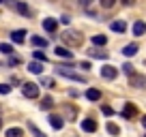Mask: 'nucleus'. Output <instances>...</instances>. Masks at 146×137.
Wrapping results in <instances>:
<instances>
[{"instance_id": "f704fd0d", "label": "nucleus", "mask_w": 146, "mask_h": 137, "mask_svg": "<svg viewBox=\"0 0 146 137\" xmlns=\"http://www.w3.org/2000/svg\"><path fill=\"white\" fill-rule=\"evenodd\" d=\"M80 67H82L84 71H88V68H90V64H88V62H80Z\"/></svg>"}, {"instance_id": "c756f323", "label": "nucleus", "mask_w": 146, "mask_h": 137, "mask_svg": "<svg viewBox=\"0 0 146 137\" xmlns=\"http://www.w3.org/2000/svg\"><path fill=\"white\" fill-rule=\"evenodd\" d=\"M9 92H11L9 84H0V94H9Z\"/></svg>"}, {"instance_id": "0eeeda50", "label": "nucleus", "mask_w": 146, "mask_h": 137, "mask_svg": "<svg viewBox=\"0 0 146 137\" xmlns=\"http://www.w3.org/2000/svg\"><path fill=\"white\" fill-rule=\"evenodd\" d=\"M43 28H45L47 32H56L58 30V22H56L54 17H47V19H43Z\"/></svg>"}, {"instance_id": "f8f14e48", "label": "nucleus", "mask_w": 146, "mask_h": 137, "mask_svg": "<svg viewBox=\"0 0 146 137\" xmlns=\"http://www.w3.org/2000/svg\"><path fill=\"white\" fill-rule=\"evenodd\" d=\"M131 86L133 88H144L146 86V77L144 75H131Z\"/></svg>"}, {"instance_id": "aec40b11", "label": "nucleus", "mask_w": 146, "mask_h": 137, "mask_svg": "<svg viewBox=\"0 0 146 137\" xmlns=\"http://www.w3.org/2000/svg\"><path fill=\"white\" fill-rule=\"evenodd\" d=\"M30 41H32V45H35V47H41V49H45V47H47V41H45V39H41V37H32Z\"/></svg>"}, {"instance_id": "b1692460", "label": "nucleus", "mask_w": 146, "mask_h": 137, "mask_svg": "<svg viewBox=\"0 0 146 137\" xmlns=\"http://www.w3.org/2000/svg\"><path fill=\"white\" fill-rule=\"evenodd\" d=\"M0 51L7 56H13V45H9V43H0Z\"/></svg>"}, {"instance_id": "9d476101", "label": "nucleus", "mask_w": 146, "mask_h": 137, "mask_svg": "<svg viewBox=\"0 0 146 137\" xmlns=\"http://www.w3.org/2000/svg\"><path fill=\"white\" fill-rule=\"evenodd\" d=\"M144 32H146V24L142 22V19H137V22L133 24V34H135V37H144Z\"/></svg>"}, {"instance_id": "7ed1b4c3", "label": "nucleus", "mask_w": 146, "mask_h": 137, "mask_svg": "<svg viewBox=\"0 0 146 137\" xmlns=\"http://www.w3.org/2000/svg\"><path fill=\"white\" fill-rule=\"evenodd\" d=\"M22 94L26 96V99H36L39 96V86L32 82H24L22 84Z\"/></svg>"}, {"instance_id": "4be33fe9", "label": "nucleus", "mask_w": 146, "mask_h": 137, "mask_svg": "<svg viewBox=\"0 0 146 137\" xmlns=\"http://www.w3.org/2000/svg\"><path fill=\"white\" fill-rule=\"evenodd\" d=\"M88 54H90V58H97V60H105V58H108V54L101 51V49H90Z\"/></svg>"}, {"instance_id": "f3484780", "label": "nucleus", "mask_w": 146, "mask_h": 137, "mask_svg": "<svg viewBox=\"0 0 146 137\" xmlns=\"http://www.w3.org/2000/svg\"><path fill=\"white\" fill-rule=\"evenodd\" d=\"M123 116L125 118H133V116H135V105H133V103H127V105L123 107Z\"/></svg>"}, {"instance_id": "1a4fd4ad", "label": "nucleus", "mask_w": 146, "mask_h": 137, "mask_svg": "<svg viewBox=\"0 0 146 137\" xmlns=\"http://www.w3.org/2000/svg\"><path fill=\"white\" fill-rule=\"evenodd\" d=\"M82 128H84L86 133H95V131H97V122H95L92 118H86V120H82Z\"/></svg>"}, {"instance_id": "2f4dec72", "label": "nucleus", "mask_w": 146, "mask_h": 137, "mask_svg": "<svg viewBox=\"0 0 146 137\" xmlns=\"http://www.w3.org/2000/svg\"><path fill=\"white\" fill-rule=\"evenodd\" d=\"M78 2H80V7H84V9H90V5L95 0H78Z\"/></svg>"}, {"instance_id": "c85d7f7f", "label": "nucleus", "mask_w": 146, "mask_h": 137, "mask_svg": "<svg viewBox=\"0 0 146 137\" xmlns=\"http://www.w3.org/2000/svg\"><path fill=\"white\" fill-rule=\"evenodd\" d=\"M35 60H41V62H45V60H47V56L43 54L41 49H36V51H35Z\"/></svg>"}, {"instance_id": "72a5a7b5", "label": "nucleus", "mask_w": 146, "mask_h": 137, "mask_svg": "<svg viewBox=\"0 0 146 137\" xmlns=\"http://www.w3.org/2000/svg\"><path fill=\"white\" fill-rule=\"evenodd\" d=\"M123 5L125 7H133V5H135V0H123Z\"/></svg>"}, {"instance_id": "20e7f679", "label": "nucleus", "mask_w": 146, "mask_h": 137, "mask_svg": "<svg viewBox=\"0 0 146 137\" xmlns=\"http://www.w3.org/2000/svg\"><path fill=\"white\" fill-rule=\"evenodd\" d=\"M7 2H9V5L13 7L15 11H17V13H22L24 17H30V15H32V13H30V9H28L24 2H15V0H7Z\"/></svg>"}, {"instance_id": "6e6552de", "label": "nucleus", "mask_w": 146, "mask_h": 137, "mask_svg": "<svg viewBox=\"0 0 146 137\" xmlns=\"http://www.w3.org/2000/svg\"><path fill=\"white\" fill-rule=\"evenodd\" d=\"M28 71H30V73H35V75H41V73H43V62H41V60L30 62V64H28Z\"/></svg>"}, {"instance_id": "cd10ccee", "label": "nucleus", "mask_w": 146, "mask_h": 137, "mask_svg": "<svg viewBox=\"0 0 146 137\" xmlns=\"http://www.w3.org/2000/svg\"><path fill=\"white\" fill-rule=\"evenodd\" d=\"M101 2V7H103V9H112V7L116 5V0H99Z\"/></svg>"}, {"instance_id": "9b49d317", "label": "nucleus", "mask_w": 146, "mask_h": 137, "mask_svg": "<svg viewBox=\"0 0 146 137\" xmlns=\"http://www.w3.org/2000/svg\"><path fill=\"white\" fill-rule=\"evenodd\" d=\"M135 54H137V45L135 43H129V45L123 47V56L125 58H131V56H135Z\"/></svg>"}, {"instance_id": "2eb2a0df", "label": "nucleus", "mask_w": 146, "mask_h": 137, "mask_svg": "<svg viewBox=\"0 0 146 137\" xmlns=\"http://www.w3.org/2000/svg\"><path fill=\"white\" fill-rule=\"evenodd\" d=\"M54 51H56V56H58V58H64V60H71V58H73V54L67 49V47H56Z\"/></svg>"}, {"instance_id": "c9c22d12", "label": "nucleus", "mask_w": 146, "mask_h": 137, "mask_svg": "<svg viewBox=\"0 0 146 137\" xmlns=\"http://www.w3.org/2000/svg\"><path fill=\"white\" fill-rule=\"evenodd\" d=\"M142 126L146 128V116H144V118H142Z\"/></svg>"}, {"instance_id": "bb28decb", "label": "nucleus", "mask_w": 146, "mask_h": 137, "mask_svg": "<svg viewBox=\"0 0 146 137\" xmlns=\"http://www.w3.org/2000/svg\"><path fill=\"white\" fill-rule=\"evenodd\" d=\"M41 86H45V88H54V79H52V77H41Z\"/></svg>"}, {"instance_id": "dca6fc26", "label": "nucleus", "mask_w": 146, "mask_h": 137, "mask_svg": "<svg viewBox=\"0 0 146 137\" xmlns=\"http://www.w3.org/2000/svg\"><path fill=\"white\" fill-rule=\"evenodd\" d=\"M52 105H54L52 96H43V99H41V103H39V107H41L43 111H50V109H52Z\"/></svg>"}, {"instance_id": "423d86ee", "label": "nucleus", "mask_w": 146, "mask_h": 137, "mask_svg": "<svg viewBox=\"0 0 146 137\" xmlns=\"http://www.w3.org/2000/svg\"><path fill=\"white\" fill-rule=\"evenodd\" d=\"M26 34H28L26 30H13L11 32V41L13 43H24L26 41Z\"/></svg>"}, {"instance_id": "a878e982", "label": "nucleus", "mask_w": 146, "mask_h": 137, "mask_svg": "<svg viewBox=\"0 0 146 137\" xmlns=\"http://www.w3.org/2000/svg\"><path fill=\"white\" fill-rule=\"evenodd\" d=\"M105 128H108V133H112V135H118V133H120L118 124H114V122H108V126H105Z\"/></svg>"}, {"instance_id": "4c0bfd02", "label": "nucleus", "mask_w": 146, "mask_h": 137, "mask_svg": "<svg viewBox=\"0 0 146 137\" xmlns=\"http://www.w3.org/2000/svg\"><path fill=\"white\" fill-rule=\"evenodd\" d=\"M2 2H5V0H0V5H2Z\"/></svg>"}, {"instance_id": "412c9836", "label": "nucleus", "mask_w": 146, "mask_h": 137, "mask_svg": "<svg viewBox=\"0 0 146 137\" xmlns=\"http://www.w3.org/2000/svg\"><path fill=\"white\" fill-rule=\"evenodd\" d=\"M28 131L32 133V137H47L45 133H43V131H39V128H36V126H35L32 122H28Z\"/></svg>"}, {"instance_id": "4468645a", "label": "nucleus", "mask_w": 146, "mask_h": 137, "mask_svg": "<svg viewBox=\"0 0 146 137\" xmlns=\"http://www.w3.org/2000/svg\"><path fill=\"white\" fill-rule=\"evenodd\" d=\"M110 28L114 32H127V24L123 22V19H116V22H112L110 24Z\"/></svg>"}, {"instance_id": "7c9ffc66", "label": "nucleus", "mask_w": 146, "mask_h": 137, "mask_svg": "<svg viewBox=\"0 0 146 137\" xmlns=\"http://www.w3.org/2000/svg\"><path fill=\"white\" fill-rule=\"evenodd\" d=\"M101 111H103L105 116H114V109H112L110 105H103V107H101Z\"/></svg>"}, {"instance_id": "a211bd4d", "label": "nucleus", "mask_w": 146, "mask_h": 137, "mask_svg": "<svg viewBox=\"0 0 146 137\" xmlns=\"http://www.w3.org/2000/svg\"><path fill=\"white\" fill-rule=\"evenodd\" d=\"M105 43H108V37H105V34H95V37H92V45L103 47Z\"/></svg>"}, {"instance_id": "f03ea898", "label": "nucleus", "mask_w": 146, "mask_h": 137, "mask_svg": "<svg viewBox=\"0 0 146 137\" xmlns=\"http://www.w3.org/2000/svg\"><path fill=\"white\" fill-rule=\"evenodd\" d=\"M56 73L62 75V77H67V79H73V82H80V84L86 82V77H84V75H80L78 71H73V68H69V67H62V64L56 68Z\"/></svg>"}, {"instance_id": "39448f33", "label": "nucleus", "mask_w": 146, "mask_h": 137, "mask_svg": "<svg viewBox=\"0 0 146 137\" xmlns=\"http://www.w3.org/2000/svg\"><path fill=\"white\" fill-rule=\"evenodd\" d=\"M116 75H118V71H116L112 64H105V67L101 68V77L103 79H116Z\"/></svg>"}, {"instance_id": "ddd939ff", "label": "nucleus", "mask_w": 146, "mask_h": 137, "mask_svg": "<svg viewBox=\"0 0 146 137\" xmlns=\"http://www.w3.org/2000/svg\"><path fill=\"white\" fill-rule=\"evenodd\" d=\"M50 124H52V128L60 131V128L64 126V118H60V116H50Z\"/></svg>"}, {"instance_id": "393cba45", "label": "nucleus", "mask_w": 146, "mask_h": 137, "mask_svg": "<svg viewBox=\"0 0 146 137\" xmlns=\"http://www.w3.org/2000/svg\"><path fill=\"white\" fill-rule=\"evenodd\" d=\"M120 68H123V73H125V75H129V77H131V75H135V71H133V67H131L129 62H125Z\"/></svg>"}, {"instance_id": "f257e3e1", "label": "nucleus", "mask_w": 146, "mask_h": 137, "mask_svg": "<svg viewBox=\"0 0 146 137\" xmlns=\"http://www.w3.org/2000/svg\"><path fill=\"white\" fill-rule=\"evenodd\" d=\"M60 39H62L67 45H71V47H80L82 45V41H84V37H82V32H73V30H64L62 34H60Z\"/></svg>"}, {"instance_id": "5701e85b", "label": "nucleus", "mask_w": 146, "mask_h": 137, "mask_svg": "<svg viewBox=\"0 0 146 137\" xmlns=\"http://www.w3.org/2000/svg\"><path fill=\"white\" fill-rule=\"evenodd\" d=\"M7 137H24V131H22V128H17V126L7 128Z\"/></svg>"}, {"instance_id": "e433bc0d", "label": "nucleus", "mask_w": 146, "mask_h": 137, "mask_svg": "<svg viewBox=\"0 0 146 137\" xmlns=\"http://www.w3.org/2000/svg\"><path fill=\"white\" fill-rule=\"evenodd\" d=\"M0 128H2V120H0Z\"/></svg>"}, {"instance_id": "6ab92c4d", "label": "nucleus", "mask_w": 146, "mask_h": 137, "mask_svg": "<svg viewBox=\"0 0 146 137\" xmlns=\"http://www.w3.org/2000/svg\"><path fill=\"white\" fill-rule=\"evenodd\" d=\"M86 99L88 101H99L101 99V92L97 90V88H90V90H86Z\"/></svg>"}, {"instance_id": "473e14b6", "label": "nucleus", "mask_w": 146, "mask_h": 137, "mask_svg": "<svg viewBox=\"0 0 146 137\" xmlns=\"http://www.w3.org/2000/svg\"><path fill=\"white\" fill-rule=\"evenodd\" d=\"M60 22H62V24H71V17H69V15H62V17H60Z\"/></svg>"}]
</instances>
